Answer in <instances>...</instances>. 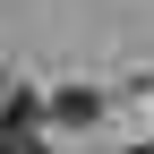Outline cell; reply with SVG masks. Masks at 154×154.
Returning <instances> with one entry per match:
<instances>
[]
</instances>
